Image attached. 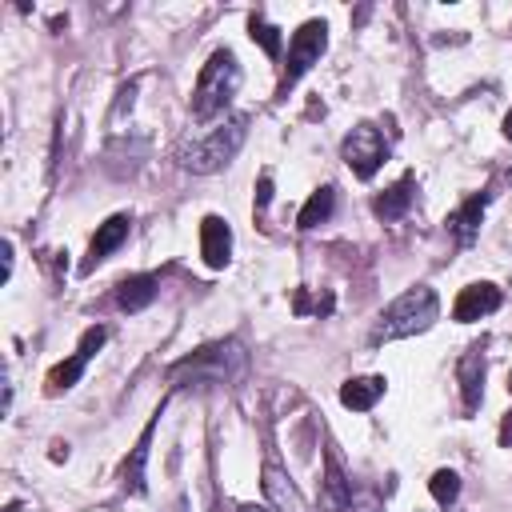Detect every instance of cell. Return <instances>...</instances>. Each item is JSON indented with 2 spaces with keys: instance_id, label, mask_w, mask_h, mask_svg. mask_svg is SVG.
I'll return each instance as SVG.
<instances>
[{
  "instance_id": "1",
  "label": "cell",
  "mask_w": 512,
  "mask_h": 512,
  "mask_svg": "<svg viewBox=\"0 0 512 512\" xmlns=\"http://www.w3.org/2000/svg\"><path fill=\"white\" fill-rule=\"evenodd\" d=\"M440 316V296L428 288V284H416L408 288L404 296H396L372 324V344H388V340H404V336H416L424 328H432V320Z\"/></svg>"
},
{
  "instance_id": "2",
  "label": "cell",
  "mask_w": 512,
  "mask_h": 512,
  "mask_svg": "<svg viewBox=\"0 0 512 512\" xmlns=\"http://www.w3.org/2000/svg\"><path fill=\"white\" fill-rule=\"evenodd\" d=\"M236 92H240V64H236V56H232L228 48H216V52L208 56V64L200 68V76H196V88H192V116H196V120L220 116V112L232 104Z\"/></svg>"
},
{
  "instance_id": "3",
  "label": "cell",
  "mask_w": 512,
  "mask_h": 512,
  "mask_svg": "<svg viewBox=\"0 0 512 512\" xmlns=\"http://www.w3.org/2000/svg\"><path fill=\"white\" fill-rule=\"evenodd\" d=\"M244 368H248L244 348H240L236 340H216V344H208V348H200V352L176 360L168 376H172V380L192 376V380H208V384H236V380L244 376Z\"/></svg>"
},
{
  "instance_id": "4",
  "label": "cell",
  "mask_w": 512,
  "mask_h": 512,
  "mask_svg": "<svg viewBox=\"0 0 512 512\" xmlns=\"http://www.w3.org/2000/svg\"><path fill=\"white\" fill-rule=\"evenodd\" d=\"M244 136H248V120H244V116H236V120H228V124L212 128L204 140H192V144L180 152V164H184L188 172H196V176L220 172V168H224V164H232V156L240 152Z\"/></svg>"
},
{
  "instance_id": "5",
  "label": "cell",
  "mask_w": 512,
  "mask_h": 512,
  "mask_svg": "<svg viewBox=\"0 0 512 512\" xmlns=\"http://www.w3.org/2000/svg\"><path fill=\"white\" fill-rule=\"evenodd\" d=\"M340 156H344V164L352 168V176L372 180L376 168L388 160V140H384V132H380L376 124H356V128L344 136Z\"/></svg>"
},
{
  "instance_id": "6",
  "label": "cell",
  "mask_w": 512,
  "mask_h": 512,
  "mask_svg": "<svg viewBox=\"0 0 512 512\" xmlns=\"http://www.w3.org/2000/svg\"><path fill=\"white\" fill-rule=\"evenodd\" d=\"M324 48H328V24H324V20H304V24L296 28L292 44H288V64H284L280 88L288 92V88L324 56Z\"/></svg>"
},
{
  "instance_id": "7",
  "label": "cell",
  "mask_w": 512,
  "mask_h": 512,
  "mask_svg": "<svg viewBox=\"0 0 512 512\" xmlns=\"http://www.w3.org/2000/svg\"><path fill=\"white\" fill-rule=\"evenodd\" d=\"M108 340V328L104 324H96V328H88L84 336H80V344H76V352L64 360V364H56L52 372H48V392H68L80 376H84V368H88V360L100 352V344Z\"/></svg>"
},
{
  "instance_id": "8",
  "label": "cell",
  "mask_w": 512,
  "mask_h": 512,
  "mask_svg": "<svg viewBox=\"0 0 512 512\" xmlns=\"http://www.w3.org/2000/svg\"><path fill=\"white\" fill-rule=\"evenodd\" d=\"M128 228H132V220L124 216V212H116V216H108L100 228H96V236H92V244H88V260L80 264V272H92L100 260H108L124 240H128Z\"/></svg>"
},
{
  "instance_id": "9",
  "label": "cell",
  "mask_w": 512,
  "mask_h": 512,
  "mask_svg": "<svg viewBox=\"0 0 512 512\" xmlns=\"http://www.w3.org/2000/svg\"><path fill=\"white\" fill-rule=\"evenodd\" d=\"M200 256L208 268H224L232 260V228L224 216H204L200 220Z\"/></svg>"
},
{
  "instance_id": "10",
  "label": "cell",
  "mask_w": 512,
  "mask_h": 512,
  "mask_svg": "<svg viewBox=\"0 0 512 512\" xmlns=\"http://www.w3.org/2000/svg\"><path fill=\"white\" fill-rule=\"evenodd\" d=\"M500 304H504V296H500V288H496V284H468V288L456 296L452 316H456L460 324H472V320H480V316L496 312Z\"/></svg>"
},
{
  "instance_id": "11",
  "label": "cell",
  "mask_w": 512,
  "mask_h": 512,
  "mask_svg": "<svg viewBox=\"0 0 512 512\" xmlns=\"http://www.w3.org/2000/svg\"><path fill=\"white\" fill-rule=\"evenodd\" d=\"M160 412H164V404L152 412V420L144 424V432H140V440H136V448H132V456L124 460V492H132V496H144V468H148V448H152V436H156V424H160Z\"/></svg>"
},
{
  "instance_id": "12",
  "label": "cell",
  "mask_w": 512,
  "mask_h": 512,
  "mask_svg": "<svg viewBox=\"0 0 512 512\" xmlns=\"http://www.w3.org/2000/svg\"><path fill=\"white\" fill-rule=\"evenodd\" d=\"M320 500H324V512H352V480L344 476V468L336 464V456L328 452L324 456V484H320Z\"/></svg>"
},
{
  "instance_id": "13",
  "label": "cell",
  "mask_w": 512,
  "mask_h": 512,
  "mask_svg": "<svg viewBox=\"0 0 512 512\" xmlns=\"http://www.w3.org/2000/svg\"><path fill=\"white\" fill-rule=\"evenodd\" d=\"M264 492H268V504H272L276 512H312L308 500L300 496V488H296L276 464L264 468Z\"/></svg>"
},
{
  "instance_id": "14",
  "label": "cell",
  "mask_w": 512,
  "mask_h": 512,
  "mask_svg": "<svg viewBox=\"0 0 512 512\" xmlns=\"http://www.w3.org/2000/svg\"><path fill=\"white\" fill-rule=\"evenodd\" d=\"M484 204H488V192H476V196H468V200L448 216V232L456 236V244H472V240H476L480 220H484Z\"/></svg>"
},
{
  "instance_id": "15",
  "label": "cell",
  "mask_w": 512,
  "mask_h": 512,
  "mask_svg": "<svg viewBox=\"0 0 512 512\" xmlns=\"http://www.w3.org/2000/svg\"><path fill=\"white\" fill-rule=\"evenodd\" d=\"M460 396H464V412H476L484 400V352L468 348L460 360Z\"/></svg>"
},
{
  "instance_id": "16",
  "label": "cell",
  "mask_w": 512,
  "mask_h": 512,
  "mask_svg": "<svg viewBox=\"0 0 512 512\" xmlns=\"http://www.w3.org/2000/svg\"><path fill=\"white\" fill-rule=\"evenodd\" d=\"M384 396V376H356L340 384V404L352 412H368L376 408V400Z\"/></svg>"
},
{
  "instance_id": "17",
  "label": "cell",
  "mask_w": 512,
  "mask_h": 512,
  "mask_svg": "<svg viewBox=\"0 0 512 512\" xmlns=\"http://www.w3.org/2000/svg\"><path fill=\"white\" fill-rule=\"evenodd\" d=\"M156 288H160L156 276H128V280H120V288H116V304H120L124 312H140V308H148V304L156 300Z\"/></svg>"
},
{
  "instance_id": "18",
  "label": "cell",
  "mask_w": 512,
  "mask_h": 512,
  "mask_svg": "<svg viewBox=\"0 0 512 512\" xmlns=\"http://www.w3.org/2000/svg\"><path fill=\"white\" fill-rule=\"evenodd\" d=\"M412 188H416V180H412V176H400L384 196H376V204H372L376 216H380V220H400V216L412 208Z\"/></svg>"
},
{
  "instance_id": "19",
  "label": "cell",
  "mask_w": 512,
  "mask_h": 512,
  "mask_svg": "<svg viewBox=\"0 0 512 512\" xmlns=\"http://www.w3.org/2000/svg\"><path fill=\"white\" fill-rule=\"evenodd\" d=\"M332 208H336V188L332 184H324V188H316L312 196H308V204L300 208V216H296V228H316V224H324L328 216H332Z\"/></svg>"
},
{
  "instance_id": "20",
  "label": "cell",
  "mask_w": 512,
  "mask_h": 512,
  "mask_svg": "<svg viewBox=\"0 0 512 512\" xmlns=\"http://www.w3.org/2000/svg\"><path fill=\"white\" fill-rule=\"evenodd\" d=\"M428 492H432L436 504H452V500L460 496V476H456L452 468H436L432 480H428Z\"/></svg>"
},
{
  "instance_id": "21",
  "label": "cell",
  "mask_w": 512,
  "mask_h": 512,
  "mask_svg": "<svg viewBox=\"0 0 512 512\" xmlns=\"http://www.w3.org/2000/svg\"><path fill=\"white\" fill-rule=\"evenodd\" d=\"M248 36H252L268 56H280V28L268 24L264 16H252V20H248Z\"/></svg>"
},
{
  "instance_id": "22",
  "label": "cell",
  "mask_w": 512,
  "mask_h": 512,
  "mask_svg": "<svg viewBox=\"0 0 512 512\" xmlns=\"http://www.w3.org/2000/svg\"><path fill=\"white\" fill-rule=\"evenodd\" d=\"M268 200H272V180H268V176H260V184H256V212H264V208H268Z\"/></svg>"
},
{
  "instance_id": "23",
  "label": "cell",
  "mask_w": 512,
  "mask_h": 512,
  "mask_svg": "<svg viewBox=\"0 0 512 512\" xmlns=\"http://www.w3.org/2000/svg\"><path fill=\"white\" fill-rule=\"evenodd\" d=\"M500 444L504 448H512V412L504 416V424H500Z\"/></svg>"
},
{
  "instance_id": "24",
  "label": "cell",
  "mask_w": 512,
  "mask_h": 512,
  "mask_svg": "<svg viewBox=\"0 0 512 512\" xmlns=\"http://www.w3.org/2000/svg\"><path fill=\"white\" fill-rule=\"evenodd\" d=\"M240 512H276V508H268V504H244Z\"/></svg>"
},
{
  "instance_id": "25",
  "label": "cell",
  "mask_w": 512,
  "mask_h": 512,
  "mask_svg": "<svg viewBox=\"0 0 512 512\" xmlns=\"http://www.w3.org/2000/svg\"><path fill=\"white\" fill-rule=\"evenodd\" d=\"M504 136L512 140V112H508V120H504Z\"/></svg>"
},
{
  "instance_id": "26",
  "label": "cell",
  "mask_w": 512,
  "mask_h": 512,
  "mask_svg": "<svg viewBox=\"0 0 512 512\" xmlns=\"http://www.w3.org/2000/svg\"><path fill=\"white\" fill-rule=\"evenodd\" d=\"M508 388H512V380H508Z\"/></svg>"
}]
</instances>
